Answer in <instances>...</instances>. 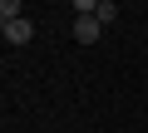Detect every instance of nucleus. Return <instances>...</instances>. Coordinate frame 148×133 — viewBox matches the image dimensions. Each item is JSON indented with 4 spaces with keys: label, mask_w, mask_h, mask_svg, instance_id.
<instances>
[{
    "label": "nucleus",
    "mask_w": 148,
    "mask_h": 133,
    "mask_svg": "<svg viewBox=\"0 0 148 133\" xmlns=\"http://www.w3.org/2000/svg\"><path fill=\"white\" fill-rule=\"evenodd\" d=\"M0 30H5L10 44H30V40H35V25H30L25 15H20V20H0Z\"/></svg>",
    "instance_id": "f257e3e1"
},
{
    "label": "nucleus",
    "mask_w": 148,
    "mask_h": 133,
    "mask_svg": "<svg viewBox=\"0 0 148 133\" xmlns=\"http://www.w3.org/2000/svg\"><path fill=\"white\" fill-rule=\"evenodd\" d=\"M99 35H104V25L94 15H79V20H74V40H79V44H94Z\"/></svg>",
    "instance_id": "f03ea898"
},
{
    "label": "nucleus",
    "mask_w": 148,
    "mask_h": 133,
    "mask_svg": "<svg viewBox=\"0 0 148 133\" xmlns=\"http://www.w3.org/2000/svg\"><path fill=\"white\" fill-rule=\"evenodd\" d=\"M114 15H119V5H114V0H94V20H99V25H109Z\"/></svg>",
    "instance_id": "7ed1b4c3"
},
{
    "label": "nucleus",
    "mask_w": 148,
    "mask_h": 133,
    "mask_svg": "<svg viewBox=\"0 0 148 133\" xmlns=\"http://www.w3.org/2000/svg\"><path fill=\"white\" fill-rule=\"evenodd\" d=\"M25 10H20V0H5V5H0V20H20Z\"/></svg>",
    "instance_id": "20e7f679"
}]
</instances>
